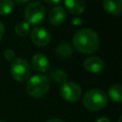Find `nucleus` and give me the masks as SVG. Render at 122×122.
<instances>
[{
	"instance_id": "nucleus-1",
	"label": "nucleus",
	"mask_w": 122,
	"mask_h": 122,
	"mask_svg": "<svg viewBox=\"0 0 122 122\" xmlns=\"http://www.w3.org/2000/svg\"><path fill=\"white\" fill-rule=\"evenodd\" d=\"M74 49L83 54H91L96 51L99 47V37L97 33L88 28L77 30L72 38Z\"/></svg>"
},
{
	"instance_id": "nucleus-2",
	"label": "nucleus",
	"mask_w": 122,
	"mask_h": 122,
	"mask_svg": "<svg viewBox=\"0 0 122 122\" xmlns=\"http://www.w3.org/2000/svg\"><path fill=\"white\" fill-rule=\"evenodd\" d=\"M83 105L90 111H100L108 104L107 94L99 89H91L87 91L83 96Z\"/></svg>"
},
{
	"instance_id": "nucleus-3",
	"label": "nucleus",
	"mask_w": 122,
	"mask_h": 122,
	"mask_svg": "<svg viewBox=\"0 0 122 122\" xmlns=\"http://www.w3.org/2000/svg\"><path fill=\"white\" fill-rule=\"evenodd\" d=\"M50 89V80L46 75L35 74L29 78V81L26 86L28 93L34 97L40 98L43 97Z\"/></svg>"
},
{
	"instance_id": "nucleus-4",
	"label": "nucleus",
	"mask_w": 122,
	"mask_h": 122,
	"mask_svg": "<svg viewBox=\"0 0 122 122\" xmlns=\"http://www.w3.org/2000/svg\"><path fill=\"white\" fill-rule=\"evenodd\" d=\"M45 14H46L45 7L43 6L42 3L37 1L30 2L25 9V17L30 25L40 24L44 20Z\"/></svg>"
},
{
	"instance_id": "nucleus-5",
	"label": "nucleus",
	"mask_w": 122,
	"mask_h": 122,
	"mask_svg": "<svg viewBox=\"0 0 122 122\" xmlns=\"http://www.w3.org/2000/svg\"><path fill=\"white\" fill-rule=\"evenodd\" d=\"M10 73L14 80L24 82L30 78V66L24 58H15L10 64Z\"/></svg>"
},
{
	"instance_id": "nucleus-6",
	"label": "nucleus",
	"mask_w": 122,
	"mask_h": 122,
	"mask_svg": "<svg viewBox=\"0 0 122 122\" xmlns=\"http://www.w3.org/2000/svg\"><path fill=\"white\" fill-rule=\"evenodd\" d=\"M60 94L68 102H76L81 97L82 90L78 84L71 81H66L60 87Z\"/></svg>"
},
{
	"instance_id": "nucleus-7",
	"label": "nucleus",
	"mask_w": 122,
	"mask_h": 122,
	"mask_svg": "<svg viewBox=\"0 0 122 122\" xmlns=\"http://www.w3.org/2000/svg\"><path fill=\"white\" fill-rule=\"evenodd\" d=\"M30 40L38 47H45L51 41V34L46 29L36 27L30 31Z\"/></svg>"
},
{
	"instance_id": "nucleus-8",
	"label": "nucleus",
	"mask_w": 122,
	"mask_h": 122,
	"mask_svg": "<svg viewBox=\"0 0 122 122\" xmlns=\"http://www.w3.org/2000/svg\"><path fill=\"white\" fill-rule=\"evenodd\" d=\"M84 68L90 72L98 73L104 70L105 62L98 56H91L84 61Z\"/></svg>"
},
{
	"instance_id": "nucleus-9",
	"label": "nucleus",
	"mask_w": 122,
	"mask_h": 122,
	"mask_svg": "<svg viewBox=\"0 0 122 122\" xmlns=\"http://www.w3.org/2000/svg\"><path fill=\"white\" fill-rule=\"evenodd\" d=\"M66 17H67V12L65 9L61 6H54L50 10V13L48 15L50 23L55 26L61 25L65 21Z\"/></svg>"
},
{
	"instance_id": "nucleus-10",
	"label": "nucleus",
	"mask_w": 122,
	"mask_h": 122,
	"mask_svg": "<svg viewBox=\"0 0 122 122\" xmlns=\"http://www.w3.org/2000/svg\"><path fill=\"white\" fill-rule=\"evenodd\" d=\"M31 65L39 72H46L50 69V61H49V58L45 54H43L41 52L35 53L32 56Z\"/></svg>"
},
{
	"instance_id": "nucleus-11",
	"label": "nucleus",
	"mask_w": 122,
	"mask_h": 122,
	"mask_svg": "<svg viewBox=\"0 0 122 122\" xmlns=\"http://www.w3.org/2000/svg\"><path fill=\"white\" fill-rule=\"evenodd\" d=\"M104 10L112 16H117L122 11V1L121 0H104Z\"/></svg>"
},
{
	"instance_id": "nucleus-12",
	"label": "nucleus",
	"mask_w": 122,
	"mask_h": 122,
	"mask_svg": "<svg viewBox=\"0 0 122 122\" xmlns=\"http://www.w3.org/2000/svg\"><path fill=\"white\" fill-rule=\"evenodd\" d=\"M65 6L67 10L72 14H80L84 11L86 3L83 0H66Z\"/></svg>"
},
{
	"instance_id": "nucleus-13",
	"label": "nucleus",
	"mask_w": 122,
	"mask_h": 122,
	"mask_svg": "<svg viewBox=\"0 0 122 122\" xmlns=\"http://www.w3.org/2000/svg\"><path fill=\"white\" fill-rule=\"evenodd\" d=\"M56 55L60 58H69L72 54V48L69 43H61L55 49Z\"/></svg>"
},
{
	"instance_id": "nucleus-14",
	"label": "nucleus",
	"mask_w": 122,
	"mask_h": 122,
	"mask_svg": "<svg viewBox=\"0 0 122 122\" xmlns=\"http://www.w3.org/2000/svg\"><path fill=\"white\" fill-rule=\"evenodd\" d=\"M109 97L113 101L120 103L122 101V87L120 84H114L112 87H110L108 91Z\"/></svg>"
},
{
	"instance_id": "nucleus-15",
	"label": "nucleus",
	"mask_w": 122,
	"mask_h": 122,
	"mask_svg": "<svg viewBox=\"0 0 122 122\" xmlns=\"http://www.w3.org/2000/svg\"><path fill=\"white\" fill-rule=\"evenodd\" d=\"M30 25L27 21H20L18 22L14 27V31L18 36H26L30 32Z\"/></svg>"
},
{
	"instance_id": "nucleus-16",
	"label": "nucleus",
	"mask_w": 122,
	"mask_h": 122,
	"mask_svg": "<svg viewBox=\"0 0 122 122\" xmlns=\"http://www.w3.org/2000/svg\"><path fill=\"white\" fill-rule=\"evenodd\" d=\"M14 3L10 0H1L0 1V14L7 15L11 12L13 10Z\"/></svg>"
},
{
	"instance_id": "nucleus-17",
	"label": "nucleus",
	"mask_w": 122,
	"mask_h": 122,
	"mask_svg": "<svg viewBox=\"0 0 122 122\" xmlns=\"http://www.w3.org/2000/svg\"><path fill=\"white\" fill-rule=\"evenodd\" d=\"M51 77L57 83H65L67 80V73L63 70H54L51 72Z\"/></svg>"
},
{
	"instance_id": "nucleus-18",
	"label": "nucleus",
	"mask_w": 122,
	"mask_h": 122,
	"mask_svg": "<svg viewBox=\"0 0 122 122\" xmlns=\"http://www.w3.org/2000/svg\"><path fill=\"white\" fill-rule=\"evenodd\" d=\"M3 55H4L5 59L8 60V61H11L12 62L15 59V52L12 50H10V49L5 50L4 52H3Z\"/></svg>"
},
{
	"instance_id": "nucleus-19",
	"label": "nucleus",
	"mask_w": 122,
	"mask_h": 122,
	"mask_svg": "<svg viewBox=\"0 0 122 122\" xmlns=\"http://www.w3.org/2000/svg\"><path fill=\"white\" fill-rule=\"evenodd\" d=\"M71 23H72V25H74V26H79V25L82 24V19H81V18H78V17L73 18L72 21H71Z\"/></svg>"
},
{
	"instance_id": "nucleus-20",
	"label": "nucleus",
	"mask_w": 122,
	"mask_h": 122,
	"mask_svg": "<svg viewBox=\"0 0 122 122\" xmlns=\"http://www.w3.org/2000/svg\"><path fill=\"white\" fill-rule=\"evenodd\" d=\"M4 30H5L4 25H3V23L0 21V40L2 39V37H3V35H4Z\"/></svg>"
},
{
	"instance_id": "nucleus-21",
	"label": "nucleus",
	"mask_w": 122,
	"mask_h": 122,
	"mask_svg": "<svg viewBox=\"0 0 122 122\" xmlns=\"http://www.w3.org/2000/svg\"><path fill=\"white\" fill-rule=\"evenodd\" d=\"M95 122H111V121H110V119H108V118H106V117H100V118H98Z\"/></svg>"
},
{
	"instance_id": "nucleus-22",
	"label": "nucleus",
	"mask_w": 122,
	"mask_h": 122,
	"mask_svg": "<svg viewBox=\"0 0 122 122\" xmlns=\"http://www.w3.org/2000/svg\"><path fill=\"white\" fill-rule=\"evenodd\" d=\"M46 122H64V121L62 119H59V118H51V119H49Z\"/></svg>"
},
{
	"instance_id": "nucleus-23",
	"label": "nucleus",
	"mask_w": 122,
	"mask_h": 122,
	"mask_svg": "<svg viewBox=\"0 0 122 122\" xmlns=\"http://www.w3.org/2000/svg\"><path fill=\"white\" fill-rule=\"evenodd\" d=\"M46 3H48V4H59L60 3V1H45Z\"/></svg>"
},
{
	"instance_id": "nucleus-24",
	"label": "nucleus",
	"mask_w": 122,
	"mask_h": 122,
	"mask_svg": "<svg viewBox=\"0 0 122 122\" xmlns=\"http://www.w3.org/2000/svg\"><path fill=\"white\" fill-rule=\"evenodd\" d=\"M118 122H121V117H119V119H118Z\"/></svg>"
},
{
	"instance_id": "nucleus-25",
	"label": "nucleus",
	"mask_w": 122,
	"mask_h": 122,
	"mask_svg": "<svg viewBox=\"0 0 122 122\" xmlns=\"http://www.w3.org/2000/svg\"><path fill=\"white\" fill-rule=\"evenodd\" d=\"M0 122H6V121H4V120H0Z\"/></svg>"
}]
</instances>
